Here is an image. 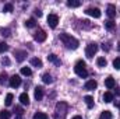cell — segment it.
<instances>
[{
  "mask_svg": "<svg viewBox=\"0 0 120 119\" xmlns=\"http://www.w3.org/2000/svg\"><path fill=\"white\" fill-rule=\"evenodd\" d=\"M60 41L63 42V45L66 46V48H68V49H77L78 48V41L74 38V36H71L70 34H60Z\"/></svg>",
  "mask_w": 120,
  "mask_h": 119,
  "instance_id": "obj_1",
  "label": "cell"
},
{
  "mask_svg": "<svg viewBox=\"0 0 120 119\" xmlns=\"http://www.w3.org/2000/svg\"><path fill=\"white\" fill-rule=\"evenodd\" d=\"M74 71H75V74H77L78 77L85 79V77L88 76V71H87V69H85V62L78 60V62L75 63V66H74Z\"/></svg>",
  "mask_w": 120,
  "mask_h": 119,
  "instance_id": "obj_2",
  "label": "cell"
},
{
  "mask_svg": "<svg viewBox=\"0 0 120 119\" xmlns=\"http://www.w3.org/2000/svg\"><path fill=\"white\" fill-rule=\"evenodd\" d=\"M66 114H67V104H66V102H57L55 116H56V118L63 119L64 116H66Z\"/></svg>",
  "mask_w": 120,
  "mask_h": 119,
  "instance_id": "obj_3",
  "label": "cell"
},
{
  "mask_svg": "<svg viewBox=\"0 0 120 119\" xmlns=\"http://www.w3.org/2000/svg\"><path fill=\"white\" fill-rule=\"evenodd\" d=\"M96 51H98V45L96 44H90L88 46H87V49H85V55H87V58H94V55L96 53Z\"/></svg>",
  "mask_w": 120,
  "mask_h": 119,
  "instance_id": "obj_4",
  "label": "cell"
},
{
  "mask_svg": "<svg viewBox=\"0 0 120 119\" xmlns=\"http://www.w3.org/2000/svg\"><path fill=\"white\" fill-rule=\"evenodd\" d=\"M48 24L50 28H56L57 24H59V17L56 14H49L48 16Z\"/></svg>",
  "mask_w": 120,
  "mask_h": 119,
  "instance_id": "obj_5",
  "label": "cell"
},
{
  "mask_svg": "<svg viewBox=\"0 0 120 119\" xmlns=\"http://www.w3.org/2000/svg\"><path fill=\"white\" fill-rule=\"evenodd\" d=\"M85 13L91 16V17H94V18H99L101 16H102V13H101V10L99 8H96V7H90V8H87L85 10Z\"/></svg>",
  "mask_w": 120,
  "mask_h": 119,
  "instance_id": "obj_6",
  "label": "cell"
},
{
  "mask_svg": "<svg viewBox=\"0 0 120 119\" xmlns=\"http://www.w3.org/2000/svg\"><path fill=\"white\" fill-rule=\"evenodd\" d=\"M46 32L43 30H38L35 32V35H34V39L35 41H38V42H43V41H46Z\"/></svg>",
  "mask_w": 120,
  "mask_h": 119,
  "instance_id": "obj_7",
  "label": "cell"
},
{
  "mask_svg": "<svg viewBox=\"0 0 120 119\" xmlns=\"http://www.w3.org/2000/svg\"><path fill=\"white\" fill-rule=\"evenodd\" d=\"M20 86H21V77L17 76V74H14V76L10 79V87H11V88H17V87H20Z\"/></svg>",
  "mask_w": 120,
  "mask_h": 119,
  "instance_id": "obj_8",
  "label": "cell"
},
{
  "mask_svg": "<svg viewBox=\"0 0 120 119\" xmlns=\"http://www.w3.org/2000/svg\"><path fill=\"white\" fill-rule=\"evenodd\" d=\"M43 98V88L42 87H36L35 88V99L36 101H41Z\"/></svg>",
  "mask_w": 120,
  "mask_h": 119,
  "instance_id": "obj_9",
  "label": "cell"
},
{
  "mask_svg": "<svg viewBox=\"0 0 120 119\" xmlns=\"http://www.w3.org/2000/svg\"><path fill=\"white\" fill-rule=\"evenodd\" d=\"M84 87H85V90H95L98 87V83H96L95 80H88Z\"/></svg>",
  "mask_w": 120,
  "mask_h": 119,
  "instance_id": "obj_10",
  "label": "cell"
},
{
  "mask_svg": "<svg viewBox=\"0 0 120 119\" xmlns=\"http://www.w3.org/2000/svg\"><path fill=\"white\" fill-rule=\"evenodd\" d=\"M106 14H108L110 18H113V17L116 16V7H115L113 4H109V6H108V11H106Z\"/></svg>",
  "mask_w": 120,
  "mask_h": 119,
  "instance_id": "obj_11",
  "label": "cell"
},
{
  "mask_svg": "<svg viewBox=\"0 0 120 119\" xmlns=\"http://www.w3.org/2000/svg\"><path fill=\"white\" fill-rule=\"evenodd\" d=\"M15 56H17V60L18 62H22V60L27 58V52L25 51H15Z\"/></svg>",
  "mask_w": 120,
  "mask_h": 119,
  "instance_id": "obj_12",
  "label": "cell"
},
{
  "mask_svg": "<svg viewBox=\"0 0 120 119\" xmlns=\"http://www.w3.org/2000/svg\"><path fill=\"white\" fill-rule=\"evenodd\" d=\"M20 101H21L22 105H28V104H30V97H28V94H27V92H22V94L20 95Z\"/></svg>",
  "mask_w": 120,
  "mask_h": 119,
  "instance_id": "obj_13",
  "label": "cell"
},
{
  "mask_svg": "<svg viewBox=\"0 0 120 119\" xmlns=\"http://www.w3.org/2000/svg\"><path fill=\"white\" fill-rule=\"evenodd\" d=\"M105 86H106L109 90L113 88V87L116 86V83H115V79H113V77H108V79L105 80Z\"/></svg>",
  "mask_w": 120,
  "mask_h": 119,
  "instance_id": "obj_14",
  "label": "cell"
},
{
  "mask_svg": "<svg viewBox=\"0 0 120 119\" xmlns=\"http://www.w3.org/2000/svg\"><path fill=\"white\" fill-rule=\"evenodd\" d=\"M48 60H49V62H53V63H55V64H57V66L61 64V62L57 59V56H56V55H53V53H50V55L48 56Z\"/></svg>",
  "mask_w": 120,
  "mask_h": 119,
  "instance_id": "obj_15",
  "label": "cell"
},
{
  "mask_svg": "<svg viewBox=\"0 0 120 119\" xmlns=\"http://www.w3.org/2000/svg\"><path fill=\"white\" fill-rule=\"evenodd\" d=\"M84 101H85V104H87L88 108H92V107H94V98H92L91 95H85V97H84Z\"/></svg>",
  "mask_w": 120,
  "mask_h": 119,
  "instance_id": "obj_16",
  "label": "cell"
},
{
  "mask_svg": "<svg viewBox=\"0 0 120 119\" xmlns=\"http://www.w3.org/2000/svg\"><path fill=\"white\" fill-rule=\"evenodd\" d=\"M103 101H105V102H112V101H113V94H112L110 91L105 92V94H103Z\"/></svg>",
  "mask_w": 120,
  "mask_h": 119,
  "instance_id": "obj_17",
  "label": "cell"
},
{
  "mask_svg": "<svg viewBox=\"0 0 120 119\" xmlns=\"http://www.w3.org/2000/svg\"><path fill=\"white\" fill-rule=\"evenodd\" d=\"M31 64L39 69V67H42V60L38 59V58H32V59H31Z\"/></svg>",
  "mask_w": 120,
  "mask_h": 119,
  "instance_id": "obj_18",
  "label": "cell"
},
{
  "mask_svg": "<svg viewBox=\"0 0 120 119\" xmlns=\"http://www.w3.org/2000/svg\"><path fill=\"white\" fill-rule=\"evenodd\" d=\"M67 6L68 7H80L81 6V1L80 0H68L67 1Z\"/></svg>",
  "mask_w": 120,
  "mask_h": 119,
  "instance_id": "obj_19",
  "label": "cell"
},
{
  "mask_svg": "<svg viewBox=\"0 0 120 119\" xmlns=\"http://www.w3.org/2000/svg\"><path fill=\"white\" fill-rule=\"evenodd\" d=\"M42 80H43L45 84H50V83H53V79H52L50 74H43V76H42Z\"/></svg>",
  "mask_w": 120,
  "mask_h": 119,
  "instance_id": "obj_20",
  "label": "cell"
},
{
  "mask_svg": "<svg viewBox=\"0 0 120 119\" xmlns=\"http://www.w3.org/2000/svg\"><path fill=\"white\" fill-rule=\"evenodd\" d=\"M35 25H36V23H35L34 18H28V20L25 21V27H27V28H34Z\"/></svg>",
  "mask_w": 120,
  "mask_h": 119,
  "instance_id": "obj_21",
  "label": "cell"
},
{
  "mask_svg": "<svg viewBox=\"0 0 120 119\" xmlns=\"http://www.w3.org/2000/svg\"><path fill=\"white\" fill-rule=\"evenodd\" d=\"M96 64H98L99 67H105V66L108 64V62H106L105 58H98V59H96Z\"/></svg>",
  "mask_w": 120,
  "mask_h": 119,
  "instance_id": "obj_22",
  "label": "cell"
},
{
  "mask_svg": "<svg viewBox=\"0 0 120 119\" xmlns=\"http://www.w3.org/2000/svg\"><path fill=\"white\" fill-rule=\"evenodd\" d=\"M99 119H112V114H110V111H103V112L101 114Z\"/></svg>",
  "mask_w": 120,
  "mask_h": 119,
  "instance_id": "obj_23",
  "label": "cell"
},
{
  "mask_svg": "<svg viewBox=\"0 0 120 119\" xmlns=\"http://www.w3.org/2000/svg\"><path fill=\"white\" fill-rule=\"evenodd\" d=\"M34 119H48V115L45 112H36L34 115Z\"/></svg>",
  "mask_w": 120,
  "mask_h": 119,
  "instance_id": "obj_24",
  "label": "cell"
},
{
  "mask_svg": "<svg viewBox=\"0 0 120 119\" xmlns=\"http://www.w3.org/2000/svg\"><path fill=\"white\" fill-rule=\"evenodd\" d=\"M21 74L22 76H31L32 74V70L30 67H21Z\"/></svg>",
  "mask_w": 120,
  "mask_h": 119,
  "instance_id": "obj_25",
  "label": "cell"
},
{
  "mask_svg": "<svg viewBox=\"0 0 120 119\" xmlns=\"http://www.w3.org/2000/svg\"><path fill=\"white\" fill-rule=\"evenodd\" d=\"M13 98H14L13 94H7V95H6V105H7V107H10V105L13 104Z\"/></svg>",
  "mask_w": 120,
  "mask_h": 119,
  "instance_id": "obj_26",
  "label": "cell"
},
{
  "mask_svg": "<svg viewBox=\"0 0 120 119\" xmlns=\"http://www.w3.org/2000/svg\"><path fill=\"white\" fill-rule=\"evenodd\" d=\"M8 51V45L6 42H0V53H4Z\"/></svg>",
  "mask_w": 120,
  "mask_h": 119,
  "instance_id": "obj_27",
  "label": "cell"
},
{
  "mask_svg": "<svg viewBox=\"0 0 120 119\" xmlns=\"http://www.w3.org/2000/svg\"><path fill=\"white\" fill-rule=\"evenodd\" d=\"M3 11H4V13H10V11H13V4H11V3H7V4H4V7H3Z\"/></svg>",
  "mask_w": 120,
  "mask_h": 119,
  "instance_id": "obj_28",
  "label": "cell"
},
{
  "mask_svg": "<svg viewBox=\"0 0 120 119\" xmlns=\"http://www.w3.org/2000/svg\"><path fill=\"white\" fill-rule=\"evenodd\" d=\"M10 112L8 111H1L0 112V119H10Z\"/></svg>",
  "mask_w": 120,
  "mask_h": 119,
  "instance_id": "obj_29",
  "label": "cell"
},
{
  "mask_svg": "<svg viewBox=\"0 0 120 119\" xmlns=\"http://www.w3.org/2000/svg\"><path fill=\"white\" fill-rule=\"evenodd\" d=\"M105 27H106L108 30H112V28H115V23H113L112 20H109V21L105 23Z\"/></svg>",
  "mask_w": 120,
  "mask_h": 119,
  "instance_id": "obj_30",
  "label": "cell"
},
{
  "mask_svg": "<svg viewBox=\"0 0 120 119\" xmlns=\"http://www.w3.org/2000/svg\"><path fill=\"white\" fill-rule=\"evenodd\" d=\"M113 66H115V69L120 70V58H116V59L113 60Z\"/></svg>",
  "mask_w": 120,
  "mask_h": 119,
  "instance_id": "obj_31",
  "label": "cell"
},
{
  "mask_svg": "<svg viewBox=\"0 0 120 119\" xmlns=\"http://www.w3.org/2000/svg\"><path fill=\"white\" fill-rule=\"evenodd\" d=\"M1 35H3V36H8V35H10V30H8V28H3V30H1Z\"/></svg>",
  "mask_w": 120,
  "mask_h": 119,
  "instance_id": "obj_32",
  "label": "cell"
},
{
  "mask_svg": "<svg viewBox=\"0 0 120 119\" xmlns=\"http://www.w3.org/2000/svg\"><path fill=\"white\" fill-rule=\"evenodd\" d=\"M15 111H17V114H18V115H22V108H21V107H17V108H15Z\"/></svg>",
  "mask_w": 120,
  "mask_h": 119,
  "instance_id": "obj_33",
  "label": "cell"
},
{
  "mask_svg": "<svg viewBox=\"0 0 120 119\" xmlns=\"http://www.w3.org/2000/svg\"><path fill=\"white\" fill-rule=\"evenodd\" d=\"M35 16H38V17H42V11H41V10H35Z\"/></svg>",
  "mask_w": 120,
  "mask_h": 119,
  "instance_id": "obj_34",
  "label": "cell"
},
{
  "mask_svg": "<svg viewBox=\"0 0 120 119\" xmlns=\"http://www.w3.org/2000/svg\"><path fill=\"white\" fill-rule=\"evenodd\" d=\"M3 64H7V66H8V64H10V60L7 59V58H4V59H3Z\"/></svg>",
  "mask_w": 120,
  "mask_h": 119,
  "instance_id": "obj_35",
  "label": "cell"
},
{
  "mask_svg": "<svg viewBox=\"0 0 120 119\" xmlns=\"http://www.w3.org/2000/svg\"><path fill=\"white\" fill-rule=\"evenodd\" d=\"M71 119H81V116H80V115H75V116H73Z\"/></svg>",
  "mask_w": 120,
  "mask_h": 119,
  "instance_id": "obj_36",
  "label": "cell"
},
{
  "mask_svg": "<svg viewBox=\"0 0 120 119\" xmlns=\"http://www.w3.org/2000/svg\"><path fill=\"white\" fill-rule=\"evenodd\" d=\"M115 105H116V107L120 109V101H119V102H115Z\"/></svg>",
  "mask_w": 120,
  "mask_h": 119,
  "instance_id": "obj_37",
  "label": "cell"
}]
</instances>
